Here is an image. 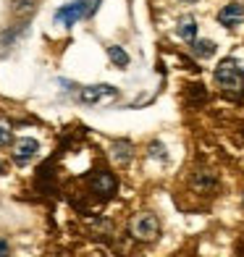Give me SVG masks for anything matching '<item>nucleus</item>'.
<instances>
[{
	"label": "nucleus",
	"mask_w": 244,
	"mask_h": 257,
	"mask_svg": "<svg viewBox=\"0 0 244 257\" xmlns=\"http://www.w3.org/2000/svg\"><path fill=\"white\" fill-rule=\"evenodd\" d=\"M192 45V53L197 55V58H213L215 55V42L213 40H194V42H189Z\"/></svg>",
	"instance_id": "obj_12"
},
{
	"label": "nucleus",
	"mask_w": 244,
	"mask_h": 257,
	"mask_svg": "<svg viewBox=\"0 0 244 257\" xmlns=\"http://www.w3.org/2000/svg\"><path fill=\"white\" fill-rule=\"evenodd\" d=\"M189 97H192V102H202L205 97H207V92H205V87L202 84H189Z\"/></svg>",
	"instance_id": "obj_17"
},
{
	"label": "nucleus",
	"mask_w": 244,
	"mask_h": 257,
	"mask_svg": "<svg viewBox=\"0 0 244 257\" xmlns=\"http://www.w3.org/2000/svg\"><path fill=\"white\" fill-rule=\"evenodd\" d=\"M11 142H14V128L6 121H0V147H8Z\"/></svg>",
	"instance_id": "obj_16"
},
{
	"label": "nucleus",
	"mask_w": 244,
	"mask_h": 257,
	"mask_svg": "<svg viewBox=\"0 0 244 257\" xmlns=\"http://www.w3.org/2000/svg\"><path fill=\"white\" fill-rule=\"evenodd\" d=\"M89 186H92V192L100 194V197H113L115 189H118V181H115V176L110 171H97L95 176L89 179Z\"/></svg>",
	"instance_id": "obj_7"
},
{
	"label": "nucleus",
	"mask_w": 244,
	"mask_h": 257,
	"mask_svg": "<svg viewBox=\"0 0 244 257\" xmlns=\"http://www.w3.org/2000/svg\"><path fill=\"white\" fill-rule=\"evenodd\" d=\"M181 3H194V0H181Z\"/></svg>",
	"instance_id": "obj_20"
},
{
	"label": "nucleus",
	"mask_w": 244,
	"mask_h": 257,
	"mask_svg": "<svg viewBox=\"0 0 244 257\" xmlns=\"http://www.w3.org/2000/svg\"><path fill=\"white\" fill-rule=\"evenodd\" d=\"M24 32H27V24H11L8 29L0 32V58L8 55V50L19 42V37H21Z\"/></svg>",
	"instance_id": "obj_8"
},
{
	"label": "nucleus",
	"mask_w": 244,
	"mask_h": 257,
	"mask_svg": "<svg viewBox=\"0 0 244 257\" xmlns=\"http://www.w3.org/2000/svg\"><path fill=\"white\" fill-rule=\"evenodd\" d=\"M115 97H118V89L110 84H92V87L79 89V102H84V105H102Z\"/></svg>",
	"instance_id": "obj_4"
},
{
	"label": "nucleus",
	"mask_w": 244,
	"mask_h": 257,
	"mask_svg": "<svg viewBox=\"0 0 244 257\" xmlns=\"http://www.w3.org/2000/svg\"><path fill=\"white\" fill-rule=\"evenodd\" d=\"M34 8H37L34 0H14V14L16 16H29Z\"/></svg>",
	"instance_id": "obj_14"
},
{
	"label": "nucleus",
	"mask_w": 244,
	"mask_h": 257,
	"mask_svg": "<svg viewBox=\"0 0 244 257\" xmlns=\"http://www.w3.org/2000/svg\"><path fill=\"white\" fill-rule=\"evenodd\" d=\"M0 257H11V244L6 239H0Z\"/></svg>",
	"instance_id": "obj_18"
},
{
	"label": "nucleus",
	"mask_w": 244,
	"mask_h": 257,
	"mask_svg": "<svg viewBox=\"0 0 244 257\" xmlns=\"http://www.w3.org/2000/svg\"><path fill=\"white\" fill-rule=\"evenodd\" d=\"M241 19H244V6L241 3H228L220 8V14H218V21L223 27H236L241 24Z\"/></svg>",
	"instance_id": "obj_9"
},
{
	"label": "nucleus",
	"mask_w": 244,
	"mask_h": 257,
	"mask_svg": "<svg viewBox=\"0 0 244 257\" xmlns=\"http://www.w3.org/2000/svg\"><path fill=\"white\" fill-rule=\"evenodd\" d=\"M147 155H150V158H155V160H163V163L168 160V153H166V147H163V142H150Z\"/></svg>",
	"instance_id": "obj_15"
},
{
	"label": "nucleus",
	"mask_w": 244,
	"mask_h": 257,
	"mask_svg": "<svg viewBox=\"0 0 244 257\" xmlns=\"http://www.w3.org/2000/svg\"><path fill=\"white\" fill-rule=\"evenodd\" d=\"M40 153V142L32 137H21L14 142V150H11V155H14V163H19V166H27V163Z\"/></svg>",
	"instance_id": "obj_5"
},
{
	"label": "nucleus",
	"mask_w": 244,
	"mask_h": 257,
	"mask_svg": "<svg viewBox=\"0 0 244 257\" xmlns=\"http://www.w3.org/2000/svg\"><path fill=\"white\" fill-rule=\"evenodd\" d=\"M79 19H87V0H76V3H68V6L55 11V21L63 27L76 24Z\"/></svg>",
	"instance_id": "obj_6"
},
{
	"label": "nucleus",
	"mask_w": 244,
	"mask_h": 257,
	"mask_svg": "<svg viewBox=\"0 0 244 257\" xmlns=\"http://www.w3.org/2000/svg\"><path fill=\"white\" fill-rule=\"evenodd\" d=\"M97 6H100V0H87V19L97 11Z\"/></svg>",
	"instance_id": "obj_19"
},
{
	"label": "nucleus",
	"mask_w": 244,
	"mask_h": 257,
	"mask_svg": "<svg viewBox=\"0 0 244 257\" xmlns=\"http://www.w3.org/2000/svg\"><path fill=\"white\" fill-rule=\"evenodd\" d=\"M215 84L228 92V95H241L244 92V71L239 68L236 61H231V58H226V61H220L215 66Z\"/></svg>",
	"instance_id": "obj_1"
},
{
	"label": "nucleus",
	"mask_w": 244,
	"mask_h": 257,
	"mask_svg": "<svg viewBox=\"0 0 244 257\" xmlns=\"http://www.w3.org/2000/svg\"><path fill=\"white\" fill-rule=\"evenodd\" d=\"M108 58H110V63L118 66V68L129 66V55H126V50L118 48V45H108Z\"/></svg>",
	"instance_id": "obj_13"
},
{
	"label": "nucleus",
	"mask_w": 244,
	"mask_h": 257,
	"mask_svg": "<svg viewBox=\"0 0 244 257\" xmlns=\"http://www.w3.org/2000/svg\"><path fill=\"white\" fill-rule=\"evenodd\" d=\"M176 34L184 40V42H194L197 40V24H194V19H181L179 21V27H176Z\"/></svg>",
	"instance_id": "obj_11"
},
{
	"label": "nucleus",
	"mask_w": 244,
	"mask_h": 257,
	"mask_svg": "<svg viewBox=\"0 0 244 257\" xmlns=\"http://www.w3.org/2000/svg\"><path fill=\"white\" fill-rule=\"evenodd\" d=\"M187 186H189V192L194 197H202V200H205V197H213L218 192V173L213 168H205V166L192 168Z\"/></svg>",
	"instance_id": "obj_3"
},
{
	"label": "nucleus",
	"mask_w": 244,
	"mask_h": 257,
	"mask_svg": "<svg viewBox=\"0 0 244 257\" xmlns=\"http://www.w3.org/2000/svg\"><path fill=\"white\" fill-rule=\"evenodd\" d=\"M129 233L137 241H155L160 236V218L153 210H139L129 220Z\"/></svg>",
	"instance_id": "obj_2"
},
{
	"label": "nucleus",
	"mask_w": 244,
	"mask_h": 257,
	"mask_svg": "<svg viewBox=\"0 0 244 257\" xmlns=\"http://www.w3.org/2000/svg\"><path fill=\"white\" fill-rule=\"evenodd\" d=\"M110 155H113V160H118L124 166V163H129L134 158V147H132V142H126V139H118V142H113Z\"/></svg>",
	"instance_id": "obj_10"
}]
</instances>
